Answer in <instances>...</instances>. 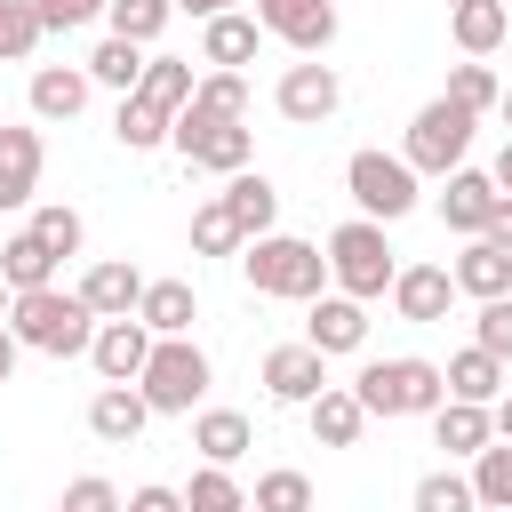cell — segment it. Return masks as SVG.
<instances>
[{
  "label": "cell",
  "mask_w": 512,
  "mask_h": 512,
  "mask_svg": "<svg viewBox=\"0 0 512 512\" xmlns=\"http://www.w3.org/2000/svg\"><path fill=\"white\" fill-rule=\"evenodd\" d=\"M8 336L24 352H48V360H80L96 344V312L72 296V288H32L8 304Z\"/></svg>",
  "instance_id": "1"
},
{
  "label": "cell",
  "mask_w": 512,
  "mask_h": 512,
  "mask_svg": "<svg viewBox=\"0 0 512 512\" xmlns=\"http://www.w3.org/2000/svg\"><path fill=\"white\" fill-rule=\"evenodd\" d=\"M240 272H248L256 296H280V304H312V296H328V256H320L312 240H296V232H264V240H248V248H240Z\"/></svg>",
  "instance_id": "2"
},
{
  "label": "cell",
  "mask_w": 512,
  "mask_h": 512,
  "mask_svg": "<svg viewBox=\"0 0 512 512\" xmlns=\"http://www.w3.org/2000/svg\"><path fill=\"white\" fill-rule=\"evenodd\" d=\"M320 256H328V280H336V296H352V304H376V296L392 288V272H400V256H392L384 224H368V216L336 224Z\"/></svg>",
  "instance_id": "3"
},
{
  "label": "cell",
  "mask_w": 512,
  "mask_h": 512,
  "mask_svg": "<svg viewBox=\"0 0 512 512\" xmlns=\"http://www.w3.org/2000/svg\"><path fill=\"white\" fill-rule=\"evenodd\" d=\"M352 400H360L368 416H432V408L448 400V384H440V360L400 352V360H368V368L352 376Z\"/></svg>",
  "instance_id": "4"
},
{
  "label": "cell",
  "mask_w": 512,
  "mask_h": 512,
  "mask_svg": "<svg viewBox=\"0 0 512 512\" xmlns=\"http://www.w3.org/2000/svg\"><path fill=\"white\" fill-rule=\"evenodd\" d=\"M208 352L192 344V336H152V360H144V376H136V392H144V408L152 416H192L200 400H208Z\"/></svg>",
  "instance_id": "5"
},
{
  "label": "cell",
  "mask_w": 512,
  "mask_h": 512,
  "mask_svg": "<svg viewBox=\"0 0 512 512\" xmlns=\"http://www.w3.org/2000/svg\"><path fill=\"white\" fill-rule=\"evenodd\" d=\"M168 144L184 152V168H208V176H240V168L256 160V128H248V120H216V112H200V104H184V112L168 120Z\"/></svg>",
  "instance_id": "6"
},
{
  "label": "cell",
  "mask_w": 512,
  "mask_h": 512,
  "mask_svg": "<svg viewBox=\"0 0 512 512\" xmlns=\"http://www.w3.org/2000/svg\"><path fill=\"white\" fill-rule=\"evenodd\" d=\"M344 192H352V208H360L368 224H400V216L424 200V192H416V168H408L400 152H376V144L344 160Z\"/></svg>",
  "instance_id": "7"
},
{
  "label": "cell",
  "mask_w": 512,
  "mask_h": 512,
  "mask_svg": "<svg viewBox=\"0 0 512 512\" xmlns=\"http://www.w3.org/2000/svg\"><path fill=\"white\" fill-rule=\"evenodd\" d=\"M464 152H472V112H456L448 96H432V104L408 120L400 160H408L416 176H448V168H464Z\"/></svg>",
  "instance_id": "8"
},
{
  "label": "cell",
  "mask_w": 512,
  "mask_h": 512,
  "mask_svg": "<svg viewBox=\"0 0 512 512\" xmlns=\"http://www.w3.org/2000/svg\"><path fill=\"white\" fill-rule=\"evenodd\" d=\"M272 104H280V120H296V128H320V120H336V104H344V80H336V64L304 56V64H288V72H280Z\"/></svg>",
  "instance_id": "9"
},
{
  "label": "cell",
  "mask_w": 512,
  "mask_h": 512,
  "mask_svg": "<svg viewBox=\"0 0 512 512\" xmlns=\"http://www.w3.org/2000/svg\"><path fill=\"white\" fill-rule=\"evenodd\" d=\"M256 32L288 40L296 56H328V40H336V0H256Z\"/></svg>",
  "instance_id": "10"
},
{
  "label": "cell",
  "mask_w": 512,
  "mask_h": 512,
  "mask_svg": "<svg viewBox=\"0 0 512 512\" xmlns=\"http://www.w3.org/2000/svg\"><path fill=\"white\" fill-rule=\"evenodd\" d=\"M264 392H272L280 408H312V400L328 392V360H320L312 344H272V352H264Z\"/></svg>",
  "instance_id": "11"
},
{
  "label": "cell",
  "mask_w": 512,
  "mask_h": 512,
  "mask_svg": "<svg viewBox=\"0 0 512 512\" xmlns=\"http://www.w3.org/2000/svg\"><path fill=\"white\" fill-rule=\"evenodd\" d=\"M496 184H488V168H448L440 176V224L448 232H464V240H480L488 232V216H496Z\"/></svg>",
  "instance_id": "12"
},
{
  "label": "cell",
  "mask_w": 512,
  "mask_h": 512,
  "mask_svg": "<svg viewBox=\"0 0 512 512\" xmlns=\"http://www.w3.org/2000/svg\"><path fill=\"white\" fill-rule=\"evenodd\" d=\"M96 320H136V296H144V272L128 264V256H96L88 272H80V288H72Z\"/></svg>",
  "instance_id": "13"
},
{
  "label": "cell",
  "mask_w": 512,
  "mask_h": 512,
  "mask_svg": "<svg viewBox=\"0 0 512 512\" xmlns=\"http://www.w3.org/2000/svg\"><path fill=\"white\" fill-rule=\"evenodd\" d=\"M384 296H392V312H400V320L432 328V320H448V304H456V280H448V264H400Z\"/></svg>",
  "instance_id": "14"
},
{
  "label": "cell",
  "mask_w": 512,
  "mask_h": 512,
  "mask_svg": "<svg viewBox=\"0 0 512 512\" xmlns=\"http://www.w3.org/2000/svg\"><path fill=\"white\" fill-rule=\"evenodd\" d=\"M304 344H312L320 360L360 352V344H368V304H352V296H312V312H304Z\"/></svg>",
  "instance_id": "15"
},
{
  "label": "cell",
  "mask_w": 512,
  "mask_h": 512,
  "mask_svg": "<svg viewBox=\"0 0 512 512\" xmlns=\"http://www.w3.org/2000/svg\"><path fill=\"white\" fill-rule=\"evenodd\" d=\"M88 360H96V376H104V384H136V376H144V360H152V328H144V320H96Z\"/></svg>",
  "instance_id": "16"
},
{
  "label": "cell",
  "mask_w": 512,
  "mask_h": 512,
  "mask_svg": "<svg viewBox=\"0 0 512 512\" xmlns=\"http://www.w3.org/2000/svg\"><path fill=\"white\" fill-rule=\"evenodd\" d=\"M40 168H48V144H40V128H0V208H32V192H40Z\"/></svg>",
  "instance_id": "17"
},
{
  "label": "cell",
  "mask_w": 512,
  "mask_h": 512,
  "mask_svg": "<svg viewBox=\"0 0 512 512\" xmlns=\"http://www.w3.org/2000/svg\"><path fill=\"white\" fill-rule=\"evenodd\" d=\"M192 448H200V464H240L248 448H256V424L240 416V408H192Z\"/></svg>",
  "instance_id": "18"
},
{
  "label": "cell",
  "mask_w": 512,
  "mask_h": 512,
  "mask_svg": "<svg viewBox=\"0 0 512 512\" xmlns=\"http://www.w3.org/2000/svg\"><path fill=\"white\" fill-rule=\"evenodd\" d=\"M448 280H456V296L496 304V296H512V256H504V248H488V240H464V256L448 264Z\"/></svg>",
  "instance_id": "19"
},
{
  "label": "cell",
  "mask_w": 512,
  "mask_h": 512,
  "mask_svg": "<svg viewBox=\"0 0 512 512\" xmlns=\"http://www.w3.org/2000/svg\"><path fill=\"white\" fill-rule=\"evenodd\" d=\"M144 424H152V408H144V392H136V384H104V392L88 400V432H96L104 448H128Z\"/></svg>",
  "instance_id": "20"
},
{
  "label": "cell",
  "mask_w": 512,
  "mask_h": 512,
  "mask_svg": "<svg viewBox=\"0 0 512 512\" xmlns=\"http://www.w3.org/2000/svg\"><path fill=\"white\" fill-rule=\"evenodd\" d=\"M200 64H208V72H240V64H256V16H240V8L208 16V24H200Z\"/></svg>",
  "instance_id": "21"
},
{
  "label": "cell",
  "mask_w": 512,
  "mask_h": 512,
  "mask_svg": "<svg viewBox=\"0 0 512 512\" xmlns=\"http://www.w3.org/2000/svg\"><path fill=\"white\" fill-rule=\"evenodd\" d=\"M224 208H232V224L248 232V240H264L272 224H280V192H272V176H256V168H240V176H224V192H216Z\"/></svg>",
  "instance_id": "22"
},
{
  "label": "cell",
  "mask_w": 512,
  "mask_h": 512,
  "mask_svg": "<svg viewBox=\"0 0 512 512\" xmlns=\"http://www.w3.org/2000/svg\"><path fill=\"white\" fill-rule=\"evenodd\" d=\"M136 320H144L152 336H192V320H200V296H192V280H144V296H136Z\"/></svg>",
  "instance_id": "23"
},
{
  "label": "cell",
  "mask_w": 512,
  "mask_h": 512,
  "mask_svg": "<svg viewBox=\"0 0 512 512\" xmlns=\"http://www.w3.org/2000/svg\"><path fill=\"white\" fill-rule=\"evenodd\" d=\"M448 32H456V48L480 64V56H496V48L512 40V8H504V0H464V8H448Z\"/></svg>",
  "instance_id": "24"
},
{
  "label": "cell",
  "mask_w": 512,
  "mask_h": 512,
  "mask_svg": "<svg viewBox=\"0 0 512 512\" xmlns=\"http://www.w3.org/2000/svg\"><path fill=\"white\" fill-rule=\"evenodd\" d=\"M304 416H312V440L320 448H360V432H368V408L352 400V384H328Z\"/></svg>",
  "instance_id": "25"
},
{
  "label": "cell",
  "mask_w": 512,
  "mask_h": 512,
  "mask_svg": "<svg viewBox=\"0 0 512 512\" xmlns=\"http://www.w3.org/2000/svg\"><path fill=\"white\" fill-rule=\"evenodd\" d=\"M440 384H448V400H472V408H496V392H504V360H488L480 344H464L448 368H440Z\"/></svg>",
  "instance_id": "26"
},
{
  "label": "cell",
  "mask_w": 512,
  "mask_h": 512,
  "mask_svg": "<svg viewBox=\"0 0 512 512\" xmlns=\"http://www.w3.org/2000/svg\"><path fill=\"white\" fill-rule=\"evenodd\" d=\"M144 64H152V48H136V40H96V56L80 64L88 72V88H120V96H136V80H144Z\"/></svg>",
  "instance_id": "27"
},
{
  "label": "cell",
  "mask_w": 512,
  "mask_h": 512,
  "mask_svg": "<svg viewBox=\"0 0 512 512\" xmlns=\"http://www.w3.org/2000/svg\"><path fill=\"white\" fill-rule=\"evenodd\" d=\"M192 88H200L192 56H152V64H144V80H136V96H144L152 112H168V120H176V112L192 104Z\"/></svg>",
  "instance_id": "28"
},
{
  "label": "cell",
  "mask_w": 512,
  "mask_h": 512,
  "mask_svg": "<svg viewBox=\"0 0 512 512\" xmlns=\"http://www.w3.org/2000/svg\"><path fill=\"white\" fill-rule=\"evenodd\" d=\"M80 104H88V72L80 64H40L32 72V112L40 120H80Z\"/></svg>",
  "instance_id": "29"
},
{
  "label": "cell",
  "mask_w": 512,
  "mask_h": 512,
  "mask_svg": "<svg viewBox=\"0 0 512 512\" xmlns=\"http://www.w3.org/2000/svg\"><path fill=\"white\" fill-rule=\"evenodd\" d=\"M432 440H440L448 456H480V448L496 440V424H488V408H472V400H440V408H432Z\"/></svg>",
  "instance_id": "30"
},
{
  "label": "cell",
  "mask_w": 512,
  "mask_h": 512,
  "mask_svg": "<svg viewBox=\"0 0 512 512\" xmlns=\"http://www.w3.org/2000/svg\"><path fill=\"white\" fill-rule=\"evenodd\" d=\"M0 280H8V296H32V288H56V256L32 240V232H16L8 248H0Z\"/></svg>",
  "instance_id": "31"
},
{
  "label": "cell",
  "mask_w": 512,
  "mask_h": 512,
  "mask_svg": "<svg viewBox=\"0 0 512 512\" xmlns=\"http://www.w3.org/2000/svg\"><path fill=\"white\" fill-rule=\"evenodd\" d=\"M472 496H480V512H512V440H488L480 456H472Z\"/></svg>",
  "instance_id": "32"
},
{
  "label": "cell",
  "mask_w": 512,
  "mask_h": 512,
  "mask_svg": "<svg viewBox=\"0 0 512 512\" xmlns=\"http://www.w3.org/2000/svg\"><path fill=\"white\" fill-rule=\"evenodd\" d=\"M168 16H176V0H112V8H104L112 40H136V48H152V40L168 32Z\"/></svg>",
  "instance_id": "33"
},
{
  "label": "cell",
  "mask_w": 512,
  "mask_h": 512,
  "mask_svg": "<svg viewBox=\"0 0 512 512\" xmlns=\"http://www.w3.org/2000/svg\"><path fill=\"white\" fill-rule=\"evenodd\" d=\"M248 248V232L232 224V208L224 200H200L192 208V256H240Z\"/></svg>",
  "instance_id": "34"
},
{
  "label": "cell",
  "mask_w": 512,
  "mask_h": 512,
  "mask_svg": "<svg viewBox=\"0 0 512 512\" xmlns=\"http://www.w3.org/2000/svg\"><path fill=\"white\" fill-rule=\"evenodd\" d=\"M248 512H312V480H304L296 464H272V472H256Z\"/></svg>",
  "instance_id": "35"
},
{
  "label": "cell",
  "mask_w": 512,
  "mask_h": 512,
  "mask_svg": "<svg viewBox=\"0 0 512 512\" xmlns=\"http://www.w3.org/2000/svg\"><path fill=\"white\" fill-rule=\"evenodd\" d=\"M184 512H248V488H240L224 464H200L192 488H184Z\"/></svg>",
  "instance_id": "36"
},
{
  "label": "cell",
  "mask_w": 512,
  "mask_h": 512,
  "mask_svg": "<svg viewBox=\"0 0 512 512\" xmlns=\"http://www.w3.org/2000/svg\"><path fill=\"white\" fill-rule=\"evenodd\" d=\"M24 232H32V240H40L56 264H64V256H80V208H64V200L32 208V224H24Z\"/></svg>",
  "instance_id": "37"
},
{
  "label": "cell",
  "mask_w": 512,
  "mask_h": 512,
  "mask_svg": "<svg viewBox=\"0 0 512 512\" xmlns=\"http://www.w3.org/2000/svg\"><path fill=\"white\" fill-rule=\"evenodd\" d=\"M112 136H120L128 152H152V144H168V112H152L144 96H120V120H112Z\"/></svg>",
  "instance_id": "38"
},
{
  "label": "cell",
  "mask_w": 512,
  "mask_h": 512,
  "mask_svg": "<svg viewBox=\"0 0 512 512\" xmlns=\"http://www.w3.org/2000/svg\"><path fill=\"white\" fill-rule=\"evenodd\" d=\"M40 40H48V32H40L32 0H0V64H24Z\"/></svg>",
  "instance_id": "39"
},
{
  "label": "cell",
  "mask_w": 512,
  "mask_h": 512,
  "mask_svg": "<svg viewBox=\"0 0 512 512\" xmlns=\"http://www.w3.org/2000/svg\"><path fill=\"white\" fill-rule=\"evenodd\" d=\"M496 96H504V88H496L488 64H456V72H448V104H456V112L480 120V112H496Z\"/></svg>",
  "instance_id": "40"
},
{
  "label": "cell",
  "mask_w": 512,
  "mask_h": 512,
  "mask_svg": "<svg viewBox=\"0 0 512 512\" xmlns=\"http://www.w3.org/2000/svg\"><path fill=\"white\" fill-rule=\"evenodd\" d=\"M192 104H200V112H216V120H248V80H240V72H200Z\"/></svg>",
  "instance_id": "41"
},
{
  "label": "cell",
  "mask_w": 512,
  "mask_h": 512,
  "mask_svg": "<svg viewBox=\"0 0 512 512\" xmlns=\"http://www.w3.org/2000/svg\"><path fill=\"white\" fill-rule=\"evenodd\" d=\"M416 512H480V496H472L464 472H424L416 480Z\"/></svg>",
  "instance_id": "42"
},
{
  "label": "cell",
  "mask_w": 512,
  "mask_h": 512,
  "mask_svg": "<svg viewBox=\"0 0 512 512\" xmlns=\"http://www.w3.org/2000/svg\"><path fill=\"white\" fill-rule=\"evenodd\" d=\"M472 344H480L488 360H512V296L480 304V320H472Z\"/></svg>",
  "instance_id": "43"
},
{
  "label": "cell",
  "mask_w": 512,
  "mask_h": 512,
  "mask_svg": "<svg viewBox=\"0 0 512 512\" xmlns=\"http://www.w3.org/2000/svg\"><path fill=\"white\" fill-rule=\"evenodd\" d=\"M112 0H32V16H40V32H80V24H96Z\"/></svg>",
  "instance_id": "44"
},
{
  "label": "cell",
  "mask_w": 512,
  "mask_h": 512,
  "mask_svg": "<svg viewBox=\"0 0 512 512\" xmlns=\"http://www.w3.org/2000/svg\"><path fill=\"white\" fill-rule=\"evenodd\" d=\"M56 512H120V488H112L104 472H80V480L56 496Z\"/></svg>",
  "instance_id": "45"
},
{
  "label": "cell",
  "mask_w": 512,
  "mask_h": 512,
  "mask_svg": "<svg viewBox=\"0 0 512 512\" xmlns=\"http://www.w3.org/2000/svg\"><path fill=\"white\" fill-rule=\"evenodd\" d=\"M120 512H184V488H160V480H144V488H136Z\"/></svg>",
  "instance_id": "46"
},
{
  "label": "cell",
  "mask_w": 512,
  "mask_h": 512,
  "mask_svg": "<svg viewBox=\"0 0 512 512\" xmlns=\"http://www.w3.org/2000/svg\"><path fill=\"white\" fill-rule=\"evenodd\" d=\"M480 240H488V248H504V256H512V200H496V216H488V232H480Z\"/></svg>",
  "instance_id": "47"
},
{
  "label": "cell",
  "mask_w": 512,
  "mask_h": 512,
  "mask_svg": "<svg viewBox=\"0 0 512 512\" xmlns=\"http://www.w3.org/2000/svg\"><path fill=\"white\" fill-rule=\"evenodd\" d=\"M488 184H496V192L512 200V136H504V152H496V168H488Z\"/></svg>",
  "instance_id": "48"
},
{
  "label": "cell",
  "mask_w": 512,
  "mask_h": 512,
  "mask_svg": "<svg viewBox=\"0 0 512 512\" xmlns=\"http://www.w3.org/2000/svg\"><path fill=\"white\" fill-rule=\"evenodd\" d=\"M16 352H24V344H16V336H8V320H0V384L16 376Z\"/></svg>",
  "instance_id": "49"
},
{
  "label": "cell",
  "mask_w": 512,
  "mask_h": 512,
  "mask_svg": "<svg viewBox=\"0 0 512 512\" xmlns=\"http://www.w3.org/2000/svg\"><path fill=\"white\" fill-rule=\"evenodd\" d=\"M488 424H496V440H512V400H496V408H488Z\"/></svg>",
  "instance_id": "50"
},
{
  "label": "cell",
  "mask_w": 512,
  "mask_h": 512,
  "mask_svg": "<svg viewBox=\"0 0 512 512\" xmlns=\"http://www.w3.org/2000/svg\"><path fill=\"white\" fill-rule=\"evenodd\" d=\"M176 8H192V16H200V24H208V16H224V8H232V0H176Z\"/></svg>",
  "instance_id": "51"
},
{
  "label": "cell",
  "mask_w": 512,
  "mask_h": 512,
  "mask_svg": "<svg viewBox=\"0 0 512 512\" xmlns=\"http://www.w3.org/2000/svg\"><path fill=\"white\" fill-rule=\"evenodd\" d=\"M496 112H504V128H512V88H504V96H496Z\"/></svg>",
  "instance_id": "52"
},
{
  "label": "cell",
  "mask_w": 512,
  "mask_h": 512,
  "mask_svg": "<svg viewBox=\"0 0 512 512\" xmlns=\"http://www.w3.org/2000/svg\"><path fill=\"white\" fill-rule=\"evenodd\" d=\"M8 304H16V296H8V280H0V320H8Z\"/></svg>",
  "instance_id": "53"
},
{
  "label": "cell",
  "mask_w": 512,
  "mask_h": 512,
  "mask_svg": "<svg viewBox=\"0 0 512 512\" xmlns=\"http://www.w3.org/2000/svg\"><path fill=\"white\" fill-rule=\"evenodd\" d=\"M448 8H464V0H448Z\"/></svg>",
  "instance_id": "54"
}]
</instances>
